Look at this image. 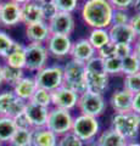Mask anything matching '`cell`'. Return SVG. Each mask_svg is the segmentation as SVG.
Here are the masks:
<instances>
[{"label": "cell", "instance_id": "obj_38", "mask_svg": "<svg viewBox=\"0 0 140 146\" xmlns=\"http://www.w3.org/2000/svg\"><path fill=\"white\" fill-rule=\"evenodd\" d=\"M116 46L117 45L112 42H108L106 45H104L102 48H100L99 50H96V55L99 57H101L102 60H106V58H111L116 56Z\"/></svg>", "mask_w": 140, "mask_h": 146}, {"label": "cell", "instance_id": "obj_39", "mask_svg": "<svg viewBox=\"0 0 140 146\" xmlns=\"http://www.w3.org/2000/svg\"><path fill=\"white\" fill-rule=\"evenodd\" d=\"M130 16L127 10H113L111 25H128Z\"/></svg>", "mask_w": 140, "mask_h": 146}, {"label": "cell", "instance_id": "obj_14", "mask_svg": "<svg viewBox=\"0 0 140 146\" xmlns=\"http://www.w3.org/2000/svg\"><path fill=\"white\" fill-rule=\"evenodd\" d=\"M49 110H50V107H44V106L33 104L31 101L27 102L26 108H25V115L28 118L32 129H38V128L46 127Z\"/></svg>", "mask_w": 140, "mask_h": 146}, {"label": "cell", "instance_id": "obj_21", "mask_svg": "<svg viewBox=\"0 0 140 146\" xmlns=\"http://www.w3.org/2000/svg\"><path fill=\"white\" fill-rule=\"evenodd\" d=\"M4 60H5V65L7 66L25 70L26 68V45L15 42L13 46L11 48V50L9 51V54L6 55V57Z\"/></svg>", "mask_w": 140, "mask_h": 146}, {"label": "cell", "instance_id": "obj_36", "mask_svg": "<svg viewBox=\"0 0 140 146\" xmlns=\"http://www.w3.org/2000/svg\"><path fill=\"white\" fill-rule=\"evenodd\" d=\"M57 146H85V144L79 138H77L72 131H70L62 136H58Z\"/></svg>", "mask_w": 140, "mask_h": 146}, {"label": "cell", "instance_id": "obj_40", "mask_svg": "<svg viewBox=\"0 0 140 146\" xmlns=\"http://www.w3.org/2000/svg\"><path fill=\"white\" fill-rule=\"evenodd\" d=\"M116 56H118L119 58H124L125 56L133 54V45L128 44H116Z\"/></svg>", "mask_w": 140, "mask_h": 146}, {"label": "cell", "instance_id": "obj_13", "mask_svg": "<svg viewBox=\"0 0 140 146\" xmlns=\"http://www.w3.org/2000/svg\"><path fill=\"white\" fill-rule=\"evenodd\" d=\"M19 23H22L21 18V5L11 1V0H5L0 4V26L15 27Z\"/></svg>", "mask_w": 140, "mask_h": 146}, {"label": "cell", "instance_id": "obj_9", "mask_svg": "<svg viewBox=\"0 0 140 146\" xmlns=\"http://www.w3.org/2000/svg\"><path fill=\"white\" fill-rule=\"evenodd\" d=\"M27 102L13 94L12 90H5L0 93V117L6 116L15 118L25 112Z\"/></svg>", "mask_w": 140, "mask_h": 146}, {"label": "cell", "instance_id": "obj_17", "mask_svg": "<svg viewBox=\"0 0 140 146\" xmlns=\"http://www.w3.org/2000/svg\"><path fill=\"white\" fill-rule=\"evenodd\" d=\"M85 83L87 91L104 95L108 89L110 76L106 72H87L85 71Z\"/></svg>", "mask_w": 140, "mask_h": 146}, {"label": "cell", "instance_id": "obj_12", "mask_svg": "<svg viewBox=\"0 0 140 146\" xmlns=\"http://www.w3.org/2000/svg\"><path fill=\"white\" fill-rule=\"evenodd\" d=\"M72 40L71 36L67 35H60V34H50L49 39L45 43V46L48 49L49 55L62 58L66 56H70V51L72 48Z\"/></svg>", "mask_w": 140, "mask_h": 146}, {"label": "cell", "instance_id": "obj_24", "mask_svg": "<svg viewBox=\"0 0 140 146\" xmlns=\"http://www.w3.org/2000/svg\"><path fill=\"white\" fill-rule=\"evenodd\" d=\"M58 136L46 127L33 129L32 146H57Z\"/></svg>", "mask_w": 140, "mask_h": 146}, {"label": "cell", "instance_id": "obj_42", "mask_svg": "<svg viewBox=\"0 0 140 146\" xmlns=\"http://www.w3.org/2000/svg\"><path fill=\"white\" fill-rule=\"evenodd\" d=\"M13 122H15V124L19 129H32V127L29 124V121L27 118V116L25 115V112L13 118Z\"/></svg>", "mask_w": 140, "mask_h": 146}, {"label": "cell", "instance_id": "obj_51", "mask_svg": "<svg viewBox=\"0 0 140 146\" xmlns=\"http://www.w3.org/2000/svg\"><path fill=\"white\" fill-rule=\"evenodd\" d=\"M89 146H99V145H96L95 143H93V144H89Z\"/></svg>", "mask_w": 140, "mask_h": 146}, {"label": "cell", "instance_id": "obj_28", "mask_svg": "<svg viewBox=\"0 0 140 146\" xmlns=\"http://www.w3.org/2000/svg\"><path fill=\"white\" fill-rule=\"evenodd\" d=\"M32 131L33 129H19L15 131L9 141V146H32Z\"/></svg>", "mask_w": 140, "mask_h": 146}, {"label": "cell", "instance_id": "obj_15", "mask_svg": "<svg viewBox=\"0 0 140 146\" xmlns=\"http://www.w3.org/2000/svg\"><path fill=\"white\" fill-rule=\"evenodd\" d=\"M110 42L115 44H128L133 45L137 35L129 25H111L107 28Z\"/></svg>", "mask_w": 140, "mask_h": 146}, {"label": "cell", "instance_id": "obj_23", "mask_svg": "<svg viewBox=\"0 0 140 146\" xmlns=\"http://www.w3.org/2000/svg\"><path fill=\"white\" fill-rule=\"evenodd\" d=\"M21 18L22 23H25L26 26L44 21L40 5L33 1H28L21 5Z\"/></svg>", "mask_w": 140, "mask_h": 146}, {"label": "cell", "instance_id": "obj_31", "mask_svg": "<svg viewBox=\"0 0 140 146\" xmlns=\"http://www.w3.org/2000/svg\"><path fill=\"white\" fill-rule=\"evenodd\" d=\"M104 66H105V72L108 76L122 74V58L118 56L104 60Z\"/></svg>", "mask_w": 140, "mask_h": 146}, {"label": "cell", "instance_id": "obj_4", "mask_svg": "<svg viewBox=\"0 0 140 146\" xmlns=\"http://www.w3.org/2000/svg\"><path fill=\"white\" fill-rule=\"evenodd\" d=\"M71 131L84 144H92L100 133V123L95 117L79 113L73 118Z\"/></svg>", "mask_w": 140, "mask_h": 146}, {"label": "cell", "instance_id": "obj_48", "mask_svg": "<svg viewBox=\"0 0 140 146\" xmlns=\"http://www.w3.org/2000/svg\"><path fill=\"white\" fill-rule=\"evenodd\" d=\"M11 1H13V3H16V4H19V5H23V4H26V3H28L29 0H11Z\"/></svg>", "mask_w": 140, "mask_h": 146}, {"label": "cell", "instance_id": "obj_29", "mask_svg": "<svg viewBox=\"0 0 140 146\" xmlns=\"http://www.w3.org/2000/svg\"><path fill=\"white\" fill-rule=\"evenodd\" d=\"M138 72H140V60L134 54L122 58V74L129 76Z\"/></svg>", "mask_w": 140, "mask_h": 146}, {"label": "cell", "instance_id": "obj_5", "mask_svg": "<svg viewBox=\"0 0 140 146\" xmlns=\"http://www.w3.org/2000/svg\"><path fill=\"white\" fill-rule=\"evenodd\" d=\"M38 88L52 93L64 85V70L60 65H46L34 74Z\"/></svg>", "mask_w": 140, "mask_h": 146}, {"label": "cell", "instance_id": "obj_27", "mask_svg": "<svg viewBox=\"0 0 140 146\" xmlns=\"http://www.w3.org/2000/svg\"><path fill=\"white\" fill-rule=\"evenodd\" d=\"M23 77H25V70L7 66L5 63L3 65V79L5 84L13 86L16 83H19Z\"/></svg>", "mask_w": 140, "mask_h": 146}, {"label": "cell", "instance_id": "obj_46", "mask_svg": "<svg viewBox=\"0 0 140 146\" xmlns=\"http://www.w3.org/2000/svg\"><path fill=\"white\" fill-rule=\"evenodd\" d=\"M132 7L134 9L135 13H140V0H134Z\"/></svg>", "mask_w": 140, "mask_h": 146}, {"label": "cell", "instance_id": "obj_30", "mask_svg": "<svg viewBox=\"0 0 140 146\" xmlns=\"http://www.w3.org/2000/svg\"><path fill=\"white\" fill-rule=\"evenodd\" d=\"M31 102L40 105V106H44V107H50L51 106V93L45 89L38 88L35 90V93L33 94L32 99H31Z\"/></svg>", "mask_w": 140, "mask_h": 146}, {"label": "cell", "instance_id": "obj_16", "mask_svg": "<svg viewBox=\"0 0 140 146\" xmlns=\"http://www.w3.org/2000/svg\"><path fill=\"white\" fill-rule=\"evenodd\" d=\"M96 55V50L92 46L87 38L78 39L72 43V48L70 51V57L82 63H87L90 58Z\"/></svg>", "mask_w": 140, "mask_h": 146}, {"label": "cell", "instance_id": "obj_50", "mask_svg": "<svg viewBox=\"0 0 140 146\" xmlns=\"http://www.w3.org/2000/svg\"><path fill=\"white\" fill-rule=\"evenodd\" d=\"M29 1H33V3L39 4V5H40V4H43V3L45 1V0H29Z\"/></svg>", "mask_w": 140, "mask_h": 146}, {"label": "cell", "instance_id": "obj_32", "mask_svg": "<svg viewBox=\"0 0 140 146\" xmlns=\"http://www.w3.org/2000/svg\"><path fill=\"white\" fill-rule=\"evenodd\" d=\"M123 89L130 91L132 94H137L140 91V72L134 74L124 76Z\"/></svg>", "mask_w": 140, "mask_h": 146}, {"label": "cell", "instance_id": "obj_8", "mask_svg": "<svg viewBox=\"0 0 140 146\" xmlns=\"http://www.w3.org/2000/svg\"><path fill=\"white\" fill-rule=\"evenodd\" d=\"M49 52L45 44H34L29 43L26 45V68L29 72L40 71L48 65Z\"/></svg>", "mask_w": 140, "mask_h": 146}, {"label": "cell", "instance_id": "obj_49", "mask_svg": "<svg viewBox=\"0 0 140 146\" xmlns=\"http://www.w3.org/2000/svg\"><path fill=\"white\" fill-rule=\"evenodd\" d=\"M4 83V79H3V65L0 63V85Z\"/></svg>", "mask_w": 140, "mask_h": 146}, {"label": "cell", "instance_id": "obj_19", "mask_svg": "<svg viewBox=\"0 0 140 146\" xmlns=\"http://www.w3.org/2000/svg\"><path fill=\"white\" fill-rule=\"evenodd\" d=\"M50 34L51 33H50V29H49L48 22L45 21L26 26V38L28 39L29 43L45 44Z\"/></svg>", "mask_w": 140, "mask_h": 146}, {"label": "cell", "instance_id": "obj_43", "mask_svg": "<svg viewBox=\"0 0 140 146\" xmlns=\"http://www.w3.org/2000/svg\"><path fill=\"white\" fill-rule=\"evenodd\" d=\"M132 29L134 31L135 35L140 36V13H134L133 16H130V20H129V23H128Z\"/></svg>", "mask_w": 140, "mask_h": 146}, {"label": "cell", "instance_id": "obj_34", "mask_svg": "<svg viewBox=\"0 0 140 146\" xmlns=\"http://www.w3.org/2000/svg\"><path fill=\"white\" fill-rule=\"evenodd\" d=\"M13 44H15V40H13L6 32L0 31V57L5 58L9 51H10L11 48L13 46Z\"/></svg>", "mask_w": 140, "mask_h": 146}, {"label": "cell", "instance_id": "obj_44", "mask_svg": "<svg viewBox=\"0 0 140 146\" xmlns=\"http://www.w3.org/2000/svg\"><path fill=\"white\" fill-rule=\"evenodd\" d=\"M132 111L140 116V91L133 95V102H132Z\"/></svg>", "mask_w": 140, "mask_h": 146}, {"label": "cell", "instance_id": "obj_37", "mask_svg": "<svg viewBox=\"0 0 140 146\" xmlns=\"http://www.w3.org/2000/svg\"><path fill=\"white\" fill-rule=\"evenodd\" d=\"M85 71L87 72H105V66H104V60L95 55L85 63Z\"/></svg>", "mask_w": 140, "mask_h": 146}, {"label": "cell", "instance_id": "obj_52", "mask_svg": "<svg viewBox=\"0 0 140 146\" xmlns=\"http://www.w3.org/2000/svg\"><path fill=\"white\" fill-rule=\"evenodd\" d=\"M0 146H3V143H0Z\"/></svg>", "mask_w": 140, "mask_h": 146}, {"label": "cell", "instance_id": "obj_41", "mask_svg": "<svg viewBox=\"0 0 140 146\" xmlns=\"http://www.w3.org/2000/svg\"><path fill=\"white\" fill-rule=\"evenodd\" d=\"M133 1L134 0H108L115 10H128L129 7H132Z\"/></svg>", "mask_w": 140, "mask_h": 146}, {"label": "cell", "instance_id": "obj_45", "mask_svg": "<svg viewBox=\"0 0 140 146\" xmlns=\"http://www.w3.org/2000/svg\"><path fill=\"white\" fill-rule=\"evenodd\" d=\"M133 54L140 60V36L135 39V42L133 44Z\"/></svg>", "mask_w": 140, "mask_h": 146}, {"label": "cell", "instance_id": "obj_3", "mask_svg": "<svg viewBox=\"0 0 140 146\" xmlns=\"http://www.w3.org/2000/svg\"><path fill=\"white\" fill-rule=\"evenodd\" d=\"M111 128L118 131L128 141H133L139 135L140 116L133 111L127 113H113L111 118Z\"/></svg>", "mask_w": 140, "mask_h": 146}, {"label": "cell", "instance_id": "obj_35", "mask_svg": "<svg viewBox=\"0 0 140 146\" xmlns=\"http://www.w3.org/2000/svg\"><path fill=\"white\" fill-rule=\"evenodd\" d=\"M40 9H42V13L45 22H49L52 17H55L58 13L57 7L52 0H45L43 4H40Z\"/></svg>", "mask_w": 140, "mask_h": 146}, {"label": "cell", "instance_id": "obj_10", "mask_svg": "<svg viewBox=\"0 0 140 146\" xmlns=\"http://www.w3.org/2000/svg\"><path fill=\"white\" fill-rule=\"evenodd\" d=\"M78 99L79 94L62 85L51 93V106L66 111H73L77 108Z\"/></svg>", "mask_w": 140, "mask_h": 146}, {"label": "cell", "instance_id": "obj_2", "mask_svg": "<svg viewBox=\"0 0 140 146\" xmlns=\"http://www.w3.org/2000/svg\"><path fill=\"white\" fill-rule=\"evenodd\" d=\"M62 70H64V86L76 91L79 95L87 91L85 63L71 58L62 66Z\"/></svg>", "mask_w": 140, "mask_h": 146}, {"label": "cell", "instance_id": "obj_20", "mask_svg": "<svg viewBox=\"0 0 140 146\" xmlns=\"http://www.w3.org/2000/svg\"><path fill=\"white\" fill-rule=\"evenodd\" d=\"M38 89L37 82L34 79V76H25L19 83L12 86V91L19 99L28 102L31 101L33 94Z\"/></svg>", "mask_w": 140, "mask_h": 146}, {"label": "cell", "instance_id": "obj_18", "mask_svg": "<svg viewBox=\"0 0 140 146\" xmlns=\"http://www.w3.org/2000/svg\"><path fill=\"white\" fill-rule=\"evenodd\" d=\"M133 95L134 94L123 88L116 90L110 98V105L115 113H127L132 111Z\"/></svg>", "mask_w": 140, "mask_h": 146}, {"label": "cell", "instance_id": "obj_22", "mask_svg": "<svg viewBox=\"0 0 140 146\" xmlns=\"http://www.w3.org/2000/svg\"><path fill=\"white\" fill-rule=\"evenodd\" d=\"M127 143L128 140L112 128L99 133L95 139V144L99 146H125Z\"/></svg>", "mask_w": 140, "mask_h": 146}, {"label": "cell", "instance_id": "obj_33", "mask_svg": "<svg viewBox=\"0 0 140 146\" xmlns=\"http://www.w3.org/2000/svg\"><path fill=\"white\" fill-rule=\"evenodd\" d=\"M52 1L56 5L58 12H66L73 15L79 7V0H52Z\"/></svg>", "mask_w": 140, "mask_h": 146}, {"label": "cell", "instance_id": "obj_53", "mask_svg": "<svg viewBox=\"0 0 140 146\" xmlns=\"http://www.w3.org/2000/svg\"><path fill=\"white\" fill-rule=\"evenodd\" d=\"M0 4H1V0H0Z\"/></svg>", "mask_w": 140, "mask_h": 146}, {"label": "cell", "instance_id": "obj_1", "mask_svg": "<svg viewBox=\"0 0 140 146\" xmlns=\"http://www.w3.org/2000/svg\"><path fill=\"white\" fill-rule=\"evenodd\" d=\"M115 9L108 0H84L80 6V17L90 28H108L112 23Z\"/></svg>", "mask_w": 140, "mask_h": 146}, {"label": "cell", "instance_id": "obj_26", "mask_svg": "<svg viewBox=\"0 0 140 146\" xmlns=\"http://www.w3.org/2000/svg\"><path fill=\"white\" fill-rule=\"evenodd\" d=\"M17 130L13 118L1 116L0 117V143H9L12 135Z\"/></svg>", "mask_w": 140, "mask_h": 146}, {"label": "cell", "instance_id": "obj_47", "mask_svg": "<svg viewBox=\"0 0 140 146\" xmlns=\"http://www.w3.org/2000/svg\"><path fill=\"white\" fill-rule=\"evenodd\" d=\"M125 146H140V143H138V141H128L127 145Z\"/></svg>", "mask_w": 140, "mask_h": 146}, {"label": "cell", "instance_id": "obj_6", "mask_svg": "<svg viewBox=\"0 0 140 146\" xmlns=\"http://www.w3.org/2000/svg\"><path fill=\"white\" fill-rule=\"evenodd\" d=\"M77 108L80 115L90 117H100L106 110V100L104 95L84 91L79 95Z\"/></svg>", "mask_w": 140, "mask_h": 146}, {"label": "cell", "instance_id": "obj_25", "mask_svg": "<svg viewBox=\"0 0 140 146\" xmlns=\"http://www.w3.org/2000/svg\"><path fill=\"white\" fill-rule=\"evenodd\" d=\"M87 39L94 49L99 50L110 42V35H108L107 28H93L90 29Z\"/></svg>", "mask_w": 140, "mask_h": 146}, {"label": "cell", "instance_id": "obj_7", "mask_svg": "<svg viewBox=\"0 0 140 146\" xmlns=\"http://www.w3.org/2000/svg\"><path fill=\"white\" fill-rule=\"evenodd\" d=\"M73 118L74 117L72 116L71 111L50 107L46 121V128L50 129L57 136H62L71 131L72 124H73Z\"/></svg>", "mask_w": 140, "mask_h": 146}, {"label": "cell", "instance_id": "obj_11", "mask_svg": "<svg viewBox=\"0 0 140 146\" xmlns=\"http://www.w3.org/2000/svg\"><path fill=\"white\" fill-rule=\"evenodd\" d=\"M49 29L51 34H60L70 36L76 28V20L72 13L58 12L48 22Z\"/></svg>", "mask_w": 140, "mask_h": 146}]
</instances>
